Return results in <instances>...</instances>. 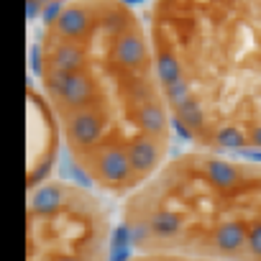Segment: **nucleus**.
Returning <instances> with one entry per match:
<instances>
[{
    "mask_svg": "<svg viewBox=\"0 0 261 261\" xmlns=\"http://www.w3.org/2000/svg\"><path fill=\"white\" fill-rule=\"evenodd\" d=\"M34 67L85 185L125 200L169 162L177 125L146 16L136 8L115 0L49 6Z\"/></svg>",
    "mask_w": 261,
    "mask_h": 261,
    "instance_id": "nucleus-1",
    "label": "nucleus"
},
{
    "mask_svg": "<svg viewBox=\"0 0 261 261\" xmlns=\"http://www.w3.org/2000/svg\"><path fill=\"white\" fill-rule=\"evenodd\" d=\"M146 23L179 134L200 149L261 151L258 0H162Z\"/></svg>",
    "mask_w": 261,
    "mask_h": 261,
    "instance_id": "nucleus-2",
    "label": "nucleus"
},
{
    "mask_svg": "<svg viewBox=\"0 0 261 261\" xmlns=\"http://www.w3.org/2000/svg\"><path fill=\"white\" fill-rule=\"evenodd\" d=\"M136 253L187 261H261V162L192 146L118 210Z\"/></svg>",
    "mask_w": 261,
    "mask_h": 261,
    "instance_id": "nucleus-3",
    "label": "nucleus"
},
{
    "mask_svg": "<svg viewBox=\"0 0 261 261\" xmlns=\"http://www.w3.org/2000/svg\"><path fill=\"white\" fill-rule=\"evenodd\" d=\"M115 210L82 179L49 177L29 187L26 261H113Z\"/></svg>",
    "mask_w": 261,
    "mask_h": 261,
    "instance_id": "nucleus-4",
    "label": "nucleus"
},
{
    "mask_svg": "<svg viewBox=\"0 0 261 261\" xmlns=\"http://www.w3.org/2000/svg\"><path fill=\"white\" fill-rule=\"evenodd\" d=\"M62 146V136L57 120L39 92L36 85L29 87V113H26V172H29V187L44 182L51 177V167L57 162Z\"/></svg>",
    "mask_w": 261,
    "mask_h": 261,
    "instance_id": "nucleus-5",
    "label": "nucleus"
},
{
    "mask_svg": "<svg viewBox=\"0 0 261 261\" xmlns=\"http://www.w3.org/2000/svg\"><path fill=\"white\" fill-rule=\"evenodd\" d=\"M125 261H187V258H169V256H149V253H134Z\"/></svg>",
    "mask_w": 261,
    "mask_h": 261,
    "instance_id": "nucleus-6",
    "label": "nucleus"
}]
</instances>
